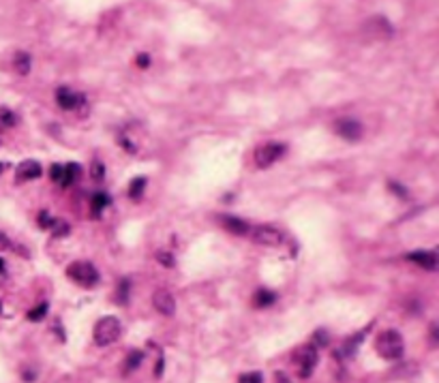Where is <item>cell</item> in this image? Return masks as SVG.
Returning <instances> with one entry per match:
<instances>
[{
    "label": "cell",
    "instance_id": "obj_16",
    "mask_svg": "<svg viewBox=\"0 0 439 383\" xmlns=\"http://www.w3.org/2000/svg\"><path fill=\"white\" fill-rule=\"evenodd\" d=\"M144 189H146V178H144V175H140V178H135V180L129 184V197H131V199H140L142 193H144Z\"/></svg>",
    "mask_w": 439,
    "mask_h": 383
},
{
    "label": "cell",
    "instance_id": "obj_20",
    "mask_svg": "<svg viewBox=\"0 0 439 383\" xmlns=\"http://www.w3.org/2000/svg\"><path fill=\"white\" fill-rule=\"evenodd\" d=\"M15 122H17V116H15L11 109L0 107V124H5V127H13Z\"/></svg>",
    "mask_w": 439,
    "mask_h": 383
},
{
    "label": "cell",
    "instance_id": "obj_36",
    "mask_svg": "<svg viewBox=\"0 0 439 383\" xmlns=\"http://www.w3.org/2000/svg\"><path fill=\"white\" fill-rule=\"evenodd\" d=\"M0 169H3V165H0Z\"/></svg>",
    "mask_w": 439,
    "mask_h": 383
},
{
    "label": "cell",
    "instance_id": "obj_15",
    "mask_svg": "<svg viewBox=\"0 0 439 383\" xmlns=\"http://www.w3.org/2000/svg\"><path fill=\"white\" fill-rule=\"evenodd\" d=\"M13 65H15V69H17L19 75H26L28 71H30V56L26 54V51H19V54H15Z\"/></svg>",
    "mask_w": 439,
    "mask_h": 383
},
{
    "label": "cell",
    "instance_id": "obj_18",
    "mask_svg": "<svg viewBox=\"0 0 439 383\" xmlns=\"http://www.w3.org/2000/svg\"><path fill=\"white\" fill-rule=\"evenodd\" d=\"M109 203V197L105 193H97L95 197H92V210H95V214H101V210L105 208V205Z\"/></svg>",
    "mask_w": 439,
    "mask_h": 383
},
{
    "label": "cell",
    "instance_id": "obj_32",
    "mask_svg": "<svg viewBox=\"0 0 439 383\" xmlns=\"http://www.w3.org/2000/svg\"><path fill=\"white\" fill-rule=\"evenodd\" d=\"M161 370H163V358H159V362H156V370H154V375H156V377H161Z\"/></svg>",
    "mask_w": 439,
    "mask_h": 383
},
{
    "label": "cell",
    "instance_id": "obj_11",
    "mask_svg": "<svg viewBox=\"0 0 439 383\" xmlns=\"http://www.w3.org/2000/svg\"><path fill=\"white\" fill-rule=\"evenodd\" d=\"M41 165L37 161H24L22 165L17 167V180L19 182H26V180H37L41 175Z\"/></svg>",
    "mask_w": 439,
    "mask_h": 383
},
{
    "label": "cell",
    "instance_id": "obj_21",
    "mask_svg": "<svg viewBox=\"0 0 439 383\" xmlns=\"http://www.w3.org/2000/svg\"><path fill=\"white\" fill-rule=\"evenodd\" d=\"M362 338H364V332H360V334H358L356 338H349L347 343H345V353H347V356L356 353V349H358V343H360Z\"/></svg>",
    "mask_w": 439,
    "mask_h": 383
},
{
    "label": "cell",
    "instance_id": "obj_35",
    "mask_svg": "<svg viewBox=\"0 0 439 383\" xmlns=\"http://www.w3.org/2000/svg\"><path fill=\"white\" fill-rule=\"evenodd\" d=\"M0 313H3V306H0Z\"/></svg>",
    "mask_w": 439,
    "mask_h": 383
},
{
    "label": "cell",
    "instance_id": "obj_23",
    "mask_svg": "<svg viewBox=\"0 0 439 383\" xmlns=\"http://www.w3.org/2000/svg\"><path fill=\"white\" fill-rule=\"evenodd\" d=\"M240 383H264V377H261V372H246L240 377Z\"/></svg>",
    "mask_w": 439,
    "mask_h": 383
},
{
    "label": "cell",
    "instance_id": "obj_33",
    "mask_svg": "<svg viewBox=\"0 0 439 383\" xmlns=\"http://www.w3.org/2000/svg\"><path fill=\"white\" fill-rule=\"evenodd\" d=\"M9 244H11V242L7 240V235L0 233V248H9Z\"/></svg>",
    "mask_w": 439,
    "mask_h": 383
},
{
    "label": "cell",
    "instance_id": "obj_9",
    "mask_svg": "<svg viewBox=\"0 0 439 383\" xmlns=\"http://www.w3.org/2000/svg\"><path fill=\"white\" fill-rule=\"evenodd\" d=\"M56 103L62 109H75L77 105H81V103H84V95L71 92L69 88H58L56 90Z\"/></svg>",
    "mask_w": 439,
    "mask_h": 383
},
{
    "label": "cell",
    "instance_id": "obj_10",
    "mask_svg": "<svg viewBox=\"0 0 439 383\" xmlns=\"http://www.w3.org/2000/svg\"><path fill=\"white\" fill-rule=\"evenodd\" d=\"M407 259L414 261L416 266L424 268V270H437V255H435V253L416 251V253H409V255H407Z\"/></svg>",
    "mask_w": 439,
    "mask_h": 383
},
{
    "label": "cell",
    "instance_id": "obj_22",
    "mask_svg": "<svg viewBox=\"0 0 439 383\" xmlns=\"http://www.w3.org/2000/svg\"><path fill=\"white\" fill-rule=\"evenodd\" d=\"M156 259H159V263L165 266V268H172V266H174V255H172V253L159 251V253H156Z\"/></svg>",
    "mask_w": 439,
    "mask_h": 383
},
{
    "label": "cell",
    "instance_id": "obj_6",
    "mask_svg": "<svg viewBox=\"0 0 439 383\" xmlns=\"http://www.w3.org/2000/svg\"><path fill=\"white\" fill-rule=\"evenodd\" d=\"M251 238L261 246H281L285 240L283 231H279L272 225H257L255 229L251 231Z\"/></svg>",
    "mask_w": 439,
    "mask_h": 383
},
{
    "label": "cell",
    "instance_id": "obj_25",
    "mask_svg": "<svg viewBox=\"0 0 439 383\" xmlns=\"http://www.w3.org/2000/svg\"><path fill=\"white\" fill-rule=\"evenodd\" d=\"M54 223H56V221L51 219L47 212H41V214H39V225L43 227V229H45V227H47V229H49V227H54Z\"/></svg>",
    "mask_w": 439,
    "mask_h": 383
},
{
    "label": "cell",
    "instance_id": "obj_26",
    "mask_svg": "<svg viewBox=\"0 0 439 383\" xmlns=\"http://www.w3.org/2000/svg\"><path fill=\"white\" fill-rule=\"evenodd\" d=\"M49 178L54 180V182H60V178H62V165H51V169H49Z\"/></svg>",
    "mask_w": 439,
    "mask_h": 383
},
{
    "label": "cell",
    "instance_id": "obj_28",
    "mask_svg": "<svg viewBox=\"0 0 439 383\" xmlns=\"http://www.w3.org/2000/svg\"><path fill=\"white\" fill-rule=\"evenodd\" d=\"M135 62H138L140 69H146V67H150V56L148 54H138V60Z\"/></svg>",
    "mask_w": 439,
    "mask_h": 383
},
{
    "label": "cell",
    "instance_id": "obj_3",
    "mask_svg": "<svg viewBox=\"0 0 439 383\" xmlns=\"http://www.w3.org/2000/svg\"><path fill=\"white\" fill-rule=\"evenodd\" d=\"M120 332H122V326L116 317H103L95 326V343L99 347H107L120 338Z\"/></svg>",
    "mask_w": 439,
    "mask_h": 383
},
{
    "label": "cell",
    "instance_id": "obj_1",
    "mask_svg": "<svg viewBox=\"0 0 439 383\" xmlns=\"http://www.w3.org/2000/svg\"><path fill=\"white\" fill-rule=\"evenodd\" d=\"M375 347H377V353L383 360H399L405 351V343H403V336L396 332V330H386L377 336L375 340Z\"/></svg>",
    "mask_w": 439,
    "mask_h": 383
},
{
    "label": "cell",
    "instance_id": "obj_24",
    "mask_svg": "<svg viewBox=\"0 0 439 383\" xmlns=\"http://www.w3.org/2000/svg\"><path fill=\"white\" fill-rule=\"evenodd\" d=\"M127 293H129V281H122L118 289V304H127Z\"/></svg>",
    "mask_w": 439,
    "mask_h": 383
},
{
    "label": "cell",
    "instance_id": "obj_17",
    "mask_svg": "<svg viewBox=\"0 0 439 383\" xmlns=\"http://www.w3.org/2000/svg\"><path fill=\"white\" fill-rule=\"evenodd\" d=\"M47 315V304L43 302V304H39L37 308H33V310H28L26 313V317H28V321H41Z\"/></svg>",
    "mask_w": 439,
    "mask_h": 383
},
{
    "label": "cell",
    "instance_id": "obj_27",
    "mask_svg": "<svg viewBox=\"0 0 439 383\" xmlns=\"http://www.w3.org/2000/svg\"><path fill=\"white\" fill-rule=\"evenodd\" d=\"M103 173H105V171H103V163H99V161L92 163V178H95V180H103Z\"/></svg>",
    "mask_w": 439,
    "mask_h": 383
},
{
    "label": "cell",
    "instance_id": "obj_19",
    "mask_svg": "<svg viewBox=\"0 0 439 383\" xmlns=\"http://www.w3.org/2000/svg\"><path fill=\"white\" fill-rule=\"evenodd\" d=\"M142 362H144V353H142V351H131L129 358H127V372H129V370H135V368L142 364Z\"/></svg>",
    "mask_w": 439,
    "mask_h": 383
},
{
    "label": "cell",
    "instance_id": "obj_34",
    "mask_svg": "<svg viewBox=\"0 0 439 383\" xmlns=\"http://www.w3.org/2000/svg\"><path fill=\"white\" fill-rule=\"evenodd\" d=\"M0 274H5V261L0 259Z\"/></svg>",
    "mask_w": 439,
    "mask_h": 383
},
{
    "label": "cell",
    "instance_id": "obj_30",
    "mask_svg": "<svg viewBox=\"0 0 439 383\" xmlns=\"http://www.w3.org/2000/svg\"><path fill=\"white\" fill-rule=\"evenodd\" d=\"M54 227H56V235H65V233H69V225L67 223H54Z\"/></svg>",
    "mask_w": 439,
    "mask_h": 383
},
{
    "label": "cell",
    "instance_id": "obj_7",
    "mask_svg": "<svg viewBox=\"0 0 439 383\" xmlns=\"http://www.w3.org/2000/svg\"><path fill=\"white\" fill-rule=\"evenodd\" d=\"M334 131H337V135L347 139V141H358L362 137V124L353 118H341L334 122Z\"/></svg>",
    "mask_w": 439,
    "mask_h": 383
},
{
    "label": "cell",
    "instance_id": "obj_5",
    "mask_svg": "<svg viewBox=\"0 0 439 383\" xmlns=\"http://www.w3.org/2000/svg\"><path fill=\"white\" fill-rule=\"evenodd\" d=\"M317 347L313 345H305L296 351V364H298V372L302 379H307L313 375V370L317 366Z\"/></svg>",
    "mask_w": 439,
    "mask_h": 383
},
{
    "label": "cell",
    "instance_id": "obj_31",
    "mask_svg": "<svg viewBox=\"0 0 439 383\" xmlns=\"http://www.w3.org/2000/svg\"><path fill=\"white\" fill-rule=\"evenodd\" d=\"M388 186H390V189H394V191H396V195H399V197H407V191L403 189V186H399V184H396V182H390Z\"/></svg>",
    "mask_w": 439,
    "mask_h": 383
},
{
    "label": "cell",
    "instance_id": "obj_29",
    "mask_svg": "<svg viewBox=\"0 0 439 383\" xmlns=\"http://www.w3.org/2000/svg\"><path fill=\"white\" fill-rule=\"evenodd\" d=\"M315 340H317L321 347H326V345H328V334L323 332V330H319V332H315Z\"/></svg>",
    "mask_w": 439,
    "mask_h": 383
},
{
    "label": "cell",
    "instance_id": "obj_4",
    "mask_svg": "<svg viewBox=\"0 0 439 383\" xmlns=\"http://www.w3.org/2000/svg\"><path fill=\"white\" fill-rule=\"evenodd\" d=\"M287 152V146L281 141H266L261 143V146L255 150V165L261 169L270 167V165H275L283 154Z\"/></svg>",
    "mask_w": 439,
    "mask_h": 383
},
{
    "label": "cell",
    "instance_id": "obj_8",
    "mask_svg": "<svg viewBox=\"0 0 439 383\" xmlns=\"http://www.w3.org/2000/svg\"><path fill=\"white\" fill-rule=\"evenodd\" d=\"M152 304H154V308L159 310L161 315L172 317V315L176 313L174 296H172L170 291H165V289H159V291H154V296H152Z\"/></svg>",
    "mask_w": 439,
    "mask_h": 383
},
{
    "label": "cell",
    "instance_id": "obj_13",
    "mask_svg": "<svg viewBox=\"0 0 439 383\" xmlns=\"http://www.w3.org/2000/svg\"><path fill=\"white\" fill-rule=\"evenodd\" d=\"M79 175V165L75 163H69L62 167V178H60V184L62 186H71L73 182H75V178Z\"/></svg>",
    "mask_w": 439,
    "mask_h": 383
},
{
    "label": "cell",
    "instance_id": "obj_12",
    "mask_svg": "<svg viewBox=\"0 0 439 383\" xmlns=\"http://www.w3.org/2000/svg\"><path fill=\"white\" fill-rule=\"evenodd\" d=\"M218 221L223 223V227H225L227 231H232L236 235L249 233V225L244 221H240V219H234V216H218Z\"/></svg>",
    "mask_w": 439,
    "mask_h": 383
},
{
    "label": "cell",
    "instance_id": "obj_2",
    "mask_svg": "<svg viewBox=\"0 0 439 383\" xmlns=\"http://www.w3.org/2000/svg\"><path fill=\"white\" fill-rule=\"evenodd\" d=\"M67 276L73 283H77L79 287H86V289L95 287L99 283V272L90 261H73L67 268Z\"/></svg>",
    "mask_w": 439,
    "mask_h": 383
},
{
    "label": "cell",
    "instance_id": "obj_14",
    "mask_svg": "<svg viewBox=\"0 0 439 383\" xmlns=\"http://www.w3.org/2000/svg\"><path fill=\"white\" fill-rule=\"evenodd\" d=\"M275 302V293L272 291H266V289H261V291H257L255 296H253V304L257 306V308H266V306H270Z\"/></svg>",
    "mask_w": 439,
    "mask_h": 383
}]
</instances>
